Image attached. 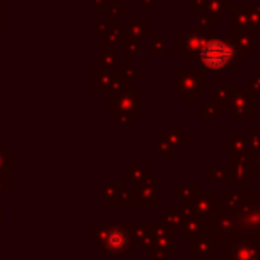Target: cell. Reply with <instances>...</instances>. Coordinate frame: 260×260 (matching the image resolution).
I'll return each instance as SVG.
<instances>
[{
    "label": "cell",
    "instance_id": "cell-1",
    "mask_svg": "<svg viewBox=\"0 0 260 260\" xmlns=\"http://www.w3.org/2000/svg\"><path fill=\"white\" fill-rule=\"evenodd\" d=\"M232 59V48H228L221 41H210L202 48L200 61L203 66L209 68H223L228 61Z\"/></svg>",
    "mask_w": 260,
    "mask_h": 260
},
{
    "label": "cell",
    "instance_id": "cell-2",
    "mask_svg": "<svg viewBox=\"0 0 260 260\" xmlns=\"http://www.w3.org/2000/svg\"><path fill=\"white\" fill-rule=\"evenodd\" d=\"M126 242H128L126 241V234L123 230H118V228L111 230L107 234V237H105V244H107V248L111 251H123Z\"/></svg>",
    "mask_w": 260,
    "mask_h": 260
}]
</instances>
